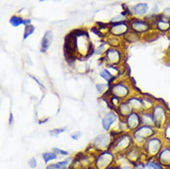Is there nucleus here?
Returning a JSON list of instances; mask_svg holds the SVG:
<instances>
[{"mask_svg": "<svg viewBox=\"0 0 170 169\" xmlns=\"http://www.w3.org/2000/svg\"><path fill=\"white\" fill-rule=\"evenodd\" d=\"M52 39H53V35H52V33H51L50 31H47V33H45L44 37H43V38L42 39V42H41V51L45 52V51L49 48L51 41H52Z\"/></svg>", "mask_w": 170, "mask_h": 169, "instance_id": "f257e3e1", "label": "nucleus"}, {"mask_svg": "<svg viewBox=\"0 0 170 169\" xmlns=\"http://www.w3.org/2000/svg\"><path fill=\"white\" fill-rule=\"evenodd\" d=\"M116 116L115 115V114H114L113 113H110L107 114L102 121L104 128L106 129V130H108L109 128L110 127V126L116 121Z\"/></svg>", "mask_w": 170, "mask_h": 169, "instance_id": "f03ea898", "label": "nucleus"}, {"mask_svg": "<svg viewBox=\"0 0 170 169\" xmlns=\"http://www.w3.org/2000/svg\"><path fill=\"white\" fill-rule=\"evenodd\" d=\"M148 9V6L147 4L140 3V4L136 5L132 7V11L137 15H142L147 12Z\"/></svg>", "mask_w": 170, "mask_h": 169, "instance_id": "7ed1b4c3", "label": "nucleus"}, {"mask_svg": "<svg viewBox=\"0 0 170 169\" xmlns=\"http://www.w3.org/2000/svg\"><path fill=\"white\" fill-rule=\"evenodd\" d=\"M127 29V25L125 24H120L115 25L112 28V33L114 35H121L126 32Z\"/></svg>", "mask_w": 170, "mask_h": 169, "instance_id": "20e7f679", "label": "nucleus"}, {"mask_svg": "<svg viewBox=\"0 0 170 169\" xmlns=\"http://www.w3.org/2000/svg\"><path fill=\"white\" fill-rule=\"evenodd\" d=\"M132 27L134 30L138 32H142V31H145L148 29V25L145 23L143 22H135L132 25Z\"/></svg>", "mask_w": 170, "mask_h": 169, "instance_id": "39448f33", "label": "nucleus"}, {"mask_svg": "<svg viewBox=\"0 0 170 169\" xmlns=\"http://www.w3.org/2000/svg\"><path fill=\"white\" fill-rule=\"evenodd\" d=\"M68 161H63V162H60L57 164L50 165L48 166L49 168H51L52 169H66L67 167V164H68Z\"/></svg>", "mask_w": 170, "mask_h": 169, "instance_id": "423d86ee", "label": "nucleus"}, {"mask_svg": "<svg viewBox=\"0 0 170 169\" xmlns=\"http://www.w3.org/2000/svg\"><path fill=\"white\" fill-rule=\"evenodd\" d=\"M108 57L111 61H116L119 59L120 55L117 51H116L112 50L110 51L108 53Z\"/></svg>", "mask_w": 170, "mask_h": 169, "instance_id": "0eeeda50", "label": "nucleus"}, {"mask_svg": "<svg viewBox=\"0 0 170 169\" xmlns=\"http://www.w3.org/2000/svg\"><path fill=\"white\" fill-rule=\"evenodd\" d=\"M158 28L161 31H167L170 28L169 23L165 22V21H159L158 23Z\"/></svg>", "mask_w": 170, "mask_h": 169, "instance_id": "6e6552de", "label": "nucleus"}, {"mask_svg": "<svg viewBox=\"0 0 170 169\" xmlns=\"http://www.w3.org/2000/svg\"><path fill=\"white\" fill-rule=\"evenodd\" d=\"M43 159H44L45 162H48L49 161L51 160H53L56 158V154H54V153H45V154H43Z\"/></svg>", "mask_w": 170, "mask_h": 169, "instance_id": "1a4fd4ad", "label": "nucleus"}, {"mask_svg": "<svg viewBox=\"0 0 170 169\" xmlns=\"http://www.w3.org/2000/svg\"><path fill=\"white\" fill-rule=\"evenodd\" d=\"M23 22H24V21H23L22 19L17 17H11V19H10V23L14 27L18 26L19 25L21 24V23H23Z\"/></svg>", "mask_w": 170, "mask_h": 169, "instance_id": "9d476101", "label": "nucleus"}, {"mask_svg": "<svg viewBox=\"0 0 170 169\" xmlns=\"http://www.w3.org/2000/svg\"><path fill=\"white\" fill-rule=\"evenodd\" d=\"M34 27L33 25H27L25 28V33H24V38H27L29 35L31 34L34 31Z\"/></svg>", "mask_w": 170, "mask_h": 169, "instance_id": "9b49d317", "label": "nucleus"}, {"mask_svg": "<svg viewBox=\"0 0 170 169\" xmlns=\"http://www.w3.org/2000/svg\"><path fill=\"white\" fill-rule=\"evenodd\" d=\"M115 92L116 93H119L120 95H122L121 92L122 93L123 95H125L126 93V92H127V90L125 87H124L123 86H118V87H116V89H115Z\"/></svg>", "mask_w": 170, "mask_h": 169, "instance_id": "f8f14e48", "label": "nucleus"}, {"mask_svg": "<svg viewBox=\"0 0 170 169\" xmlns=\"http://www.w3.org/2000/svg\"><path fill=\"white\" fill-rule=\"evenodd\" d=\"M101 76L104 79H105L106 80H107V81H109V80H110L111 79V78L112 77V75H111L110 73H109L108 71H106V70H104V71H103L101 73Z\"/></svg>", "mask_w": 170, "mask_h": 169, "instance_id": "ddd939ff", "label": "nucleus"}, {"mask_svg": "<svg viewBox=\"0 0 170 169\" xmlns=\"http://www.w3.org/2000/svg\"><path fill=\"white\" fill-rule=\"evenodd\" d=\"M66 129H55V130H53L52 131H50V134L51 135H54V136H56L59 134H60L61 133H63L65 131Z\"/></svg>", "mask_w": 170, "mask_h": 169, "instance_id": "4468645a", "label": "nucleus"}, {"mask_svg": "<svg viewBox=\"0 0 170 169\" xmlns=\"http://www.w3.org/2000/svg\"><path fill=\"white\" fill-rule=\"evenodd\" d=\"M122 19H124V17L122 16V15H118V16L114 17V18L112 19V22H117V21H122Z\"/></svg>", "mask_w": 170, "mask_h": 169, "instance_id": "2eb2a0df", "label": "nucleus"}, {"mask_svg": "<svg viewBox=\"0 0 170 169\" xmlns=\"http://www.w3.org/2000/svg\"><path fill=\"white\" fill-rule=\"evenodd\" d=\"M149 166H151V168H153V169H162V168L161 166H159V164H156V163H151V164H149Z\"/></svg>", "mask_w": 170, "mask_h": 169, "instance_id": "dca6fc26", "label": "nucleus"}, {"mask_svg": "<svg viewBox=\"0 0 170 169\" xmlns=\"http://www.w3.org/2000/svg\"><path fill=\"white\" fill-rule=\"evenodd\" d=\"M29 165L32 168H35L36 166V161L34 158H32V159H31V160L29 161Z\"/></svg>", "mask_w": 170, "mask_h": 169, "instance_id": "f3484780", "label": "nucleus"}, {"mask_svg": "<svg viewBox=\"0 0 170 169\" xmlns=\"http://www.w3.org/2000/svg\"><path fill=\"white\" fill-rule=\"evenodd\" d=\"M53 151H55V152H57L58 153H60V154H63V155H67L68 154V153L66 152V151L60 150V149H54V150Z\"/></svg>", "mask_w": 170, "mask_h": 169, "instance_id": "a211bd4d", "label": "nucleus"}, {"mask_svg": "<svg viewBox=\"0 0 170 169\" xmlns=\"http://www.w3.org/2000/svg\"><path fill=\"white\" fill-rule=\"evenodd\" d=\"M164 14H165L166 16H170V8H166L165 10H164Z\"/></svg>", "mask_w": 170, "mask_h": 169, "instance_id": "6ab92c4d", "label": "nucleus"}, {"mask_svg": "<svg viewBox=\"0 0 170 169\" xmlns=\"http://www.w3.org/2000/svg\"><path fill=\"white\" fill-rule=\"evenodd\" d=\"M103 50H104V46L100 47V48H98V50L96 51L97 53H101L102 51Z\"/></svg>", "mask_w": 170, "mask_h": 169, "instance_id": "aec40b11", "label": "nucleus"}]
</instances>
